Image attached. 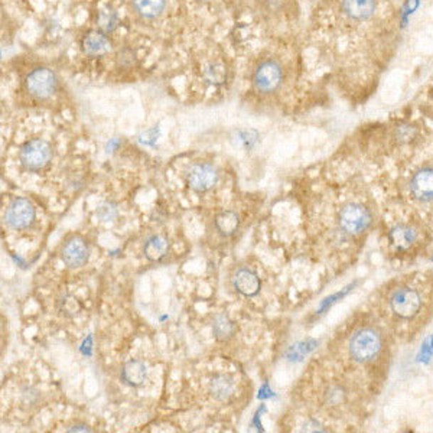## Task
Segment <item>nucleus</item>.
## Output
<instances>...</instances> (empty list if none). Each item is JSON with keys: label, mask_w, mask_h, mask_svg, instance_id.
Segmentation results:
<instances>
[{"label": "nucleus", "mask_w": 433, "mask_h": 433, "mask_svg": "<svg viewBox=\"0 0 433 433\" xmlns=\"http://www.w3.org/2000/svg\"><path fill=\"white\" fill-rule=\"evenodd\" d=\"M99 23H100V28H102V29H105V31H112V29L116 26V18H114L113 14L103 12V14L100 15Z\"/></svg>", "instance_id": "nucleus-24"}, {"label": "nucleus", "mask_w": 433, "mask_h": 433, "mask_svg": "<svg viewBox=\"0 0 433 433\" xmlns=\"http://www.w3.org/2000/svg\"><path fill=\"white\" fill-rule=\"evenodd\" d=\"M218 182V173L214 166L208 164H197L192 165L186 173V183L188 186L203 194V192L210 191Z\"/></svg>", "instance_id": "nucleus-7"}, {"label": "nucleus", "mask_w": 433, "mask_h": 433, "mask_svg": "<svg viewBox=\"0 0 433 433\" xmlns=\"http://www.w3.org/2000/svg\"><path fill=\"white\" fill-rule=\"evenodd\" d=\"M88 255L90 250L85 240L77 235V237H71L64 245L61 252V259L70 269H77L87 263Z\"/></svg>", "instance_id": "nucleus-10"}, {"label": "nucleus", "mask_w": 433, "mask_h": 433, "mask_svg": "<svg viewBox=\"0 0 433 433\" xmlns=\"http://www.w3.org/2000/svg\"><path fill=\"white\" fill-rule=\"evenodd\" d=\"M389 312L399 321L409 322L419 316L423 308V296L416 286L399 283L387 292Z\"/></svg>", "instance_id": "nucleus-2"}, {"label": "nucleus", "mask_w": 433, "mask_h": 433, "mask_svg": "<svg viewBox=\"0 0 433 433\" xmlns=\"http://www.w3.org/2000/svg\"><path fill=\"white\" fill-rule=\"evenodd\" d=\"M324 403L332 410L347 407L350 403V389L343 383L329 384L324 393Z\"/></svg>", "instance_id": "nucleus-14"}, {"label": "nucleus", "mask_w": 433, "mask_h": 433, "mask_svg": "<svg viewBox=\"0 0 433 433\" xmlns=\"http://www.w3.org/2000/svg\"><path fill=\"white\" fill-rule=\"evenodd\" d=\"M117 215V210L113 204L110 203H106L103 205L99 207L97 210V217L102 220V221H112L113 218H116Z\"/></svg>", "instance_id": "nucleus-23"}, {"label": "nucleus", "mask_w": 433, "mask_h": 433, "mask_svg": "<svg viewBox=\"0 0 433 433\" xmlns=\"http://www.w3.org/2000/svg\"><path fill=\"white\" fill-rule=\"evenodd\" d=\"M51 158H53L51 144L43 139H32L26 141L19 152L21 164L26 171H32V172L43 169L51 162Z\"/></svg>", "instance_id": "nucleus-4"}, {"label": "nucleus", "mask_w": 433, "mask_h": 433, "mask_svg": "<svg viewBox=\"0 0 433 433\" xmlns=\"http://www.w3.org/2000/svg\"><path fill=\"white\" fill-rule=\"evenodd\" d=\"M235 392V383L227 374H217L210 381V393L217 402H227Z\"/></svg>", "instance_id": "nucleus-16"}, {"label": "nucleus", "mask_w": 433, "mask_h": 433, "mask_svg": "<svg viewBox=\"0 0 433 433\" xmlns=\"http://www.w3.org/2000/svg\"><path fill=\"white\" fill-rule=\"evenodd\" d=\"M68 432H91V427H88L87 424H74L71 427L67 429Z\"/></svg>", "instance_id": "nucleus-25"}, {"label": "nucleus", "mask_w": 433, "mask_h": 433, "mask_svg": "<svg viewBox=\"0 0 433 433\" xmlns=\"http://www.w3.org/2000/svg\"><path fill=\"white\" fill-rule=\"evenodd\" d=\"M238 227H240V218L234 211H223L215 217V228L224 237H230L235 234Z\"/></svg>", "instance_id": "nucleus-20"}, {"label": "nucleus", "mask_w": 433, "mask_h": 433, "mask_svg": "<svg viewBox=\"0 0 433 433\" xmlns=\"http://www.w3.org/2000/svg\"><path fill=\"white\" fill-rule=\"evenodd\" d=\"M387 340L383 329L374 324H357L347 340V354L354 365H375L386 353Z\"/></svg>", "instance_id": "nucleus-1"}, {"label": "nucleus", "mask_w": 433, "mask_h": 433, "mask_svg": "<svg viewBox=\"0 0 433 433\" xmlns=\"http://www.w3.org/2000/svg\"><path fill=\"white\" fill-rule=\"evenodd\" d=\"M282 81V68L276 61H264L259 65L255 74L256 88L262 92L274 91Z\"/></svg>", "instance_id": "nucleus-9"}, {"label": "nucleus", "mask_w": 433, "mask_h": 433, "mask_svg": "<svg viewBox=\"0 0 433 433\" xmlns=\"http://www.w3.org/2000/svg\"><path fill=\"white\" fill-rule=\"evenodd\" d=\"M389 242L397 252H409L419 242V231L410 224H397L389 231Z\"/></svg>", "instance_id": "nucleus-11"}, {"label": "nucleus", "mask_w": 433, "mask_h": 433, "mask_svg": "<svg viewBox=\"0 0 433 433\" xmlns=\"http://www.w3.org/2000/svg\"><path fill=\"white\" fill-rule=\"evenodd\" d=\"M136 11L144 18H156L165 9V0H133Z\"/></svg>", "instance_id": "nucleus-21"}, {"label": "nucleus", "mask_w": 433, "mask_h": 433, "mask_svg": "<svg viewBox=\"0 0 433 433\" xmlns=\"http://www.w3.org/2000/svg\"><path fill=\"white\" fill-rule=\"evenodd\" d=\"M213 333L218 341H228L235 333V324L224 314L215 315L213 319Z\"/></svg>", "instance_id": "nucleus-19"}, {"label": "nucleus", "mask_w": 433, "mask_h": 433, "mask_svg": "<svg viewBox=\"0 0 433 433\" xmlns=\"http://www.w3.org/2000/svg\"><path fill=\"white\" fill-rule=\"evenodd\" d=\"M410 192L420 203L433 201V166H422L410 179Z\"/></svg>", "instance_id": "nucleus-8"}, {"label": "nucleus", "mask_w": 433, "mask_h": 433, "mask_svg": "<svg viewBox=\"0 0 433 433\" xmlns=\"http://www.w3.org/2000/svg\"><path fill=\"white\" fill-rule=\"evenodd\" d=\"M82 50L91 57H100L112 50V43L106 35L92 31L87 33L82 39Z\"/></svg>", "instance_id": "nucleus-15"}, {"label": "nucleus", "mask_w": 433, "mask_h": 433, "mask_svg": "<svg viewBox=\"0 0 433 433\" xmlns=\"http://www.w3.org/2000/svg\"><path fill=\"white\" fill-rule=\"evenodd\" d=\"M232 284L238 294H242L243 296H247V298L256 296L260 292V287H262L257 273L250 269H246V267L238 269L235 272V274L232 277Z\"/></svg>", "instance_id": "nucleus-12"}, {"label": "nucleus", "mask_w": 433, "mask_h": 433, "mask_svg": "<svg viewBox=\"0 0 433 433\" xmlns=\"http://www.w3.org/2000/svg\"><path fill=\"white\" fill-rule=\"evenodd\" d=\"M336 221L338 230L344 235L358 237L373 224V213L364 203L348 201L340 208Z\"/></svg>", "instance_id": "nucleus-3"}, {"label": "nucleus", "mask_w": 433, "mask_h": 433, "mask_svg": "<svg viewBox=\"0 0 433 433\" xmlns=\"http://www.w3.org/2000/svg\"><path fill=\"white\" fill-rule=\"evenodd\" d=\"M35 207L26 198H15L6 208L5 221L14 230H25L35 221Z\"/></svg>", "instance_id": "nucleus-6"}, {"label": "nucleus", "mask_w": 433, "mask_h": 433, "mask_svg": "<svg viewBox=\"0 0 433 433\" xmlns=\"http://www.w3.org/2000/svg\"><path fill=\"white\" fill-rule=\"evenodd\" d=\"M148 378V368L141 361L130 360L122 370V380L130 387H139Z\"/></svg>", "instance_id": "nucleus-17"}, {"label": "nucleus", "mask_w": 433, "mask_h": 433, "mask_svg": "<svg viewBox=\"0 0 433 433\" xmlns=\"http://www.w3.org/2000/svg\"><path fill=\"white\" fill-rule=\"evenodd\" d=\"M169 250V242L164 235H152L148 238V242L144 243L143 253L144 257L151 262H158L166 256Z\"/></svg>", "instance_id": "nucleus-18"}, {"label": "nucleus", "mask_w": 433, "mask_h": 433, "mask_svg": "<svg viewBox=\"0 0 433 433\" xmlns=\"http://www.w3.org/2000/svg\"><path fill=\"white\" fill-rule=\"evenodd\" d=\"M341 6L344 14L354 21H367L370 19L375 9V0H341Z\"/></svg>", "instance_id": "nucleus-13"}, {"label": "nucleus", "mask_w": 433, "mask_h": 433, "mask_svg": "<svg viewBox=\"0 0 433 433\" xmlns=\"http://www.w3.org/2000/svg\"><path fill=\"white\" fill-rule=\"evenodd\" d=\"M55 74L46 68H36L26 78V88L29 94L39 100L50 99L55 91Z\"/></svg>", "instance_id": "nucleus-5"}, {"label": "nucleus", "mask_w": 433, "mask_h": 433, "mask_svg": "<svg viewBox=\"0 0 433 433\" xmlns=\"http://www.w3.org/2000/svg\"><path fill=\"white\" fill-rule=\"evenodd\" d=\"M81 309H82L81 302L75 296H73V295H64L58 301V311L65 318H74L75 315L80 314Z\"/></svg>", "instance_id": "nucleus-22"}]
</instances>
